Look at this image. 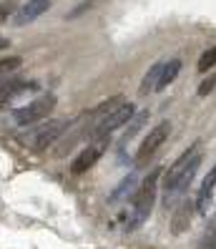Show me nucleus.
Returning <instances> with one entry per match:
<instances>
[{"label": "nucleus", "mask_w": 216, "mask_h": 249, "mask_svg": "<svg viewBox=\"0 0 216 249\" xmlns=\"http://www.w3.org/2000/svg\"><path fill=\"white\" fill-rule=\"evenodd\" d=\"M168 134H171V124H168V121H161L156 128H151V131H149V136L143 139L138 154H136V166H146V164H149V159L164 146V141L168 139Z\"/></svg>", "instance_id": "nucleus-5"}, {"label": "nucleus", "mask_w": 216, "mask_h": 249, "mask_svg": "<svg viewBox=\"0 0 216 249\" xmlns=\"http://www.w3.org/2000/svg\"><path fill=\"white\" fill-rule=\"evenodd\" d=\"M123 104H126V96H113V98L103 101V104H98L91 113H93V119H103V116H108V113H113V111H118Z\"/></svg>", "instance_id": "nucleus-14"}, {"label": "nucleus", "mask_w": 216, "mask_h": 249, "mask_svg": "<svg viewBox=\"0 0 216 249\" xmlns=\"http://www.w3.org/2000/svg\"><path fill=\"white\" fill-rule=\"evenodd\" d=\"M161 171L164 169L149 171V177L143 179L141 189H136V194L131 199V209H128V216H126V231L138 229L149 219V214L153 209V201H156V186H158V179H161Z\"/></svg>", "instance_id": "nucleus-1"}, {"label": "nucleus", "mask_w": 216, "mask_h": 249, "mask_svg": "<svg viewBox=\"0 0 216 249\" xmlns=\"http://www.w3.org/2000/svg\"><path fill=\"white\" fill-rule=\"evenodd\" d=\"M53 108H55V96L53 93H43V96H38L33 101V104L20 106V108L13 111V121H16L18 126H33V124L46 119Z\"/></svg>", "instance_id": "nucleus-3"}, {"label": "nucleus", "mask_w": 216, "mask_h": 249, "mask_svg": "<svg viewBox=\"0 0 216 249\" xmlns=\"http://www.w3.org/2000/svg\"><path fill=\"white\" fill-rule=\"evenodd\" d=\"M214 66H216V46L209 48V51H204V53H201V58H199V71L201 73H209Z\"/></svg>", "instance_id": "nucleus-18"}, {"label": "nucleus", "mask_w": 216, "mask_h": 249, "mask_svg": "<svg viewBox=\"0 0 216 249\" xmlns=\"http://www.w3.org/2000/svg\"><path fill=\"white\" fill-rule=\"evenodd\" d=\"M149 116H151V111H149V108H143V111H138V113L133 116L131 121H128V131L123 134V143H126V141H131V139L138 134V131H141V126L149 121Z\"/></svg>", "instance_id": "nucleus-17"}, {"label": "nucleus", "mask_w": 216, "mask_h": 249, "mask_svg": "<svg viewBox=\"0 0 216 249\" xmlns=\"http://www.w3.org/2000/svg\"><path fill=\"white\" fill-rule=\"evenodd\" d=\"M136 116V106L131 104V101H126V104L118 108V111H113L108 116H103V119H98L91 128V139H108L116 128L126 126L128 121H131Z\"/></svg>", "instance_id": "nucleus-4"}, {"label": "nucleus", "mask_w": 216, "mask_h": 249, "mask_svg": "<svg viewBox=\"0 0 216 249\" xmlns=\"http://www.w3.org/2000/svg\"><path fill=\"white\" fill-rule=\"evenodd\" d=\"M161 71H164V63H153V66L149 68V73L143 76L141 89H138V93H141V96H146V93H151V91H156V89H158V78H161Z\"/></svg>", "instance_id": "nucleus-12"}, {"label": "nucleus", "mask_w": 216, "mask_h": 249, "mask_svg": "<svg viewBox=\"0 0 216 249\" xmlns=\"http://www.w3.org/2000/svg\"><path fill=\"white\" fill-rule=\"evenodd\" d=\"M31 83H25L18 73H8V76L0 78V104H8V101H13L16 96H20Z\"/></svg>", "instance_id": "nucleus-10"}, {"label": "nucleus", "mask_w": 216, "mask_h": 249, "mask_svg": "<svg viewBox=\"0 0 216 249\" xmlns=\"http://www.w3.org/2000/svg\"><path fill=\"white\" fill-rule=\"evenodd\" d=\"M199 249H216V214L209 216L204 234H201V239H199Z\"/></svg>", "instance_id": "nucleus-15"}, {"label": "nucleus", "mask_w": 216, "mask_h": 249, "mask_svg": "<svg viewBox=\"0 0 216 249\" xmlns=\"http://www.w3.org/2000/svg\"><path fill=\"white\" fill-rule=\"evenodd\" d=\"M194 214H196V201L191 199H183L176 204V209L171 212V231L176 234H183V231H189L191 222H194Z\"/></svg>", "instance_id": "nucleus-8"}, {"label": "nucleus", "mask_w": 216, "mask_h": 249, "mask_svg": "<svg viewBox=\"0 0 216 249\" xmlns=\"http://www.w3.org/2000/svg\"><path fill=\"white\" fill-rule=\"evenodd\" d=\"M199 154H201V151H199V143H194L191 149H186V151H183V154L174 161V164L168 166L166 177H164V196H166V194L171 192V189H174V186L179 184V179L183 177V171L194 164V159H196Z\"/></svg>", "instance_id": "nucleus-7"}, {"label": "nucleus", "mask_w": 216, "mask_h": 249, "mask_svg": "<svg viewBox=\"0 0 216 249\" xmlns=\"http://www.w3.org/2000/svg\"><path fill=\"white\" fill-rule=\"evenodd\" d=\"M13 8H16V3H13V0H3V3H0V23H3V20L10 16Z\"/></svg>", "instance_id": "nucleus-21"}, {"label": "nucleus", "mask_w": 216, "mask_h": 249, "mask_svg": "<svg viewBox=\"0 0 216 249\" xmlns=\"http://www.w3.org/2000/svg\"><path fill=\"white\" fill-rule=\"evenodd\" d=\"M10 46V43H8V38H0V51H3V48H8Z\"/></svg>", "instance_id": "nucleus-22"}, {"label": "nucleus", "mask_w": 216, "mask_h": 249, "mask_svg": "<svg viewBox=\"0 0 216 249\" xmlns=\"http://www.w3.org/2000/svg\"><path fill=\"white\" fill-rule=\"evenodd\" d=\"M68 124L70 121H66V119H48V121H43V124H38L33 128H28V134L20 136V143L28 146L31 151L40 154V151H46L48 146H53L63 136V131L68 128Z\"/></svg>", "instance_id": "nucleus-2"}, {"label": "nucleus", "mask_w": 216, "mask_h": 249, "mask_svg": "<svg viewBox=\"0 0 216 249\" xmlns=\"http://www.w3.org/2000/svg\"><path fill=\"white\" fill-rule=\"evenodd\" d=\"M179 71H181V61H179V58H171L168 63H164V71H161V78H158V89L156 91H164L166 86L174 83L176 76H179Z\"/></svg>", "instance_id": "nucleus-13"}, {"label": "nucleus", "mask_w": 216, "mask_h": 249, "mask_svg": "<svg viewBox=\"0 0 216 249\" xmlns=\"http://www.w3.org/2000/svg\"><path fill=\"white\" fill-rule=\"evenodd\" d=\"M20 58L18 55H8V58H0V76L3 73H16L18 68H20Z\"/></svg>", "instance_id": "nucleus-19"}, {"label": "nucleus", "mask_w": 216, "mask_h": 249, "mask_svg": "<svg viewBox=\"0 0 216 249\" xmlns=\"http://www.w3.org/2000/svg\"><path fill=\"white\" fill-rule=\"evenodd\" d=\"M214 89H216V73H214V76H209L204 83L199 86V96H209Z\"/></svg>", "instance_id": "nucleus-20"}, {"label": "nucleus", "mask_w": 216, "mask_h": 249, "mask_svg": "<svg viewBox=\"0 0 216 249\" xmlns=\"http://www.w3.org/2000/svg\"><path fill=\"white\" fill-rule=\"evenodd\" d=\"M128 194H131V196L136 194V174H128V177H126V179H123V181L118 184V189H116V192L111 194V201L116 204V201L126 199Z\"/></svg>", "instance_id": "nucleus-16"}, {"label": "nucleus", "mask_w": 216, "mask_h": 249, "mask_svg": "<svg viewBox=\"0 0 216 249\" xmlns=\"http://www.w3.org/2000/svg\"><path fill=\"white\" fill-rule=\"evenodd\" d=\"M214 189H216V166L204 177L201 189H199V194H196V212L199 214H209V204L214 199Z\"/></svg>", "instance_id": "nucleus-11"}, {"label": "nucleus", "mask_w": 216, "mask_h": 249, "mask_svg": "<svg viewBox=\"0 0 216 249\" xmlns=\"http://www.w3.org/2000/svg\"><path fill=\"white\" fill-rule=\"evenodd\" d=\"M108 149V139H91V143L85 146V149L73 159V164H70V171L73 174H85L88 169L96 166V161L103 156V151Z\"/></svg>", "instance_id": "nucleus-6"}, {"label": "nucleus", "mask_w": 216, "mask_h": 249, "mask_svg": "<svg viewBox=\"0 0 216 249\" xmlns=\"http://www.w3.org/2000/svg\"><path fill=\"white\" fill-rule=\"evenodd\" d=\"M48 8H50V0H28V3L16 13L13 23L16 25H28V23H33L35 18H40Z\"/></svg>", "instance_id": "nucleus-9"}]
</instances>
